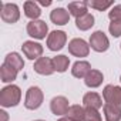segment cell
<instances>
[{
	"mask_svg": "<svg viewBox=\"0 0 121 121\" xmlns=\"http://www.w3.org/2000/svg\"><path fill=\"white\" fill-rule=\"evenodd\" d=\"M22 100V90L16 84H9L0 90V105L9 108L16 107Z\"/></svg>",
	"mask_w": 121,
	"mask_h": 121,
	"instance_id": "1",
	"label": "cell"
},
{
	"mask_svg": "<svg viewBox=\"0 0 121 121\" xmlns=\"http://www.w3.org/2000/svg\"><path fill=\"white\" fill-rule=\"evenodd\" d=\"M43 100H44V94H43L41 88L37 87V86H31L26 93L24 107L27 110H37V108L41 107Z\"/></svg>",
	"mask_w": 121,
	"mask_h": 121,
	"instance_id": "2",
	"label": "cell"
},
{
	"mask_svg": "<svg viewBox=\"0 0 121 121\" xmlns=\"http://www.w3.org/2000/svg\"><path fill=\"white\" fill-rule=\"evenodd\" d=\"M0 17L7 24H14L20 19V9L16 3H0Z\"/></svg>",
	"mask_w": 121,
	"mask_h": 121,
	"instance_id": "3",
	"label": "cell"
},
{
	"mask_svg": "<svg viewBox=\"0 0 121 121\" xmlns=\"http://www.w3.org/2000/svg\"><path fill=\"white\" fill-rule=\"evenodd\" d=\"M67 43V34L63 30H53L47 36V47L51 51H60Z\"/></svg>",
	"mask_w": 121,
	"mask_h": 121,
	"instance_id": "4",
	"label": "cell"
},
{
	"mask_svg": "<svg viewBox=\"0 0 121 121\" xmlns=\"http://www.w3.org/2000/svg\"><path fill=\"white\" fill-rule=\"evenodd\" d=\"M27 34L33 39H37V40H43L46 39V36H48V26L46 22L43 20H31L30 23H27Z\"/></svg>",
	"mask_w": 121,
	"mask_h": 121,
	"instance_id": "5",
	"label": "cell"
},
{
	"mask_svg": "<svg viewBox=\"0 0 121 121\" xmlns=\"http://www.w3.org/2000/svg\"><path fill=\"white\" fill-rule=\"evenodd\" d=\"M88 44H90V47H91L94 51H97V53H104V51H107L108 47H110V40H108V37L105 36L104 31L97 30V31H94V33L90 36Z\"/></svg>",
	"mask_w": 121,
	"mask_h": 121,
	"instance_id": "6",
	"label": "cell"
},
{
	"mask_svg": "<svg viewBox=\"0 0 121 121\" xmlns=\"http://www.w3.org/2000/svg\"><path fill=\"white\" fill-rule=\"evenodd\" d=\"M69 53H70L71 56L80 57V58L87 57V56L90 54V44H88L84 39L76 37V39L70 40V43H69Z\"/></svg>",
	"mask_w": 121,
	"mask_h": 121,
	"instance_id": "7",
	"label": "cell"
},
{
	"mask_svg": "<svg viewBox=\"0 0 121 121\" xmlns=\"http://www.w3.org/2000/svg\"><path fill=\"white\" fill-rule=\"evenodd\" d=\"M103 98H104L105 103L117 105V107L121 108V87L112 86V84L105 86L104 90H103Z\"/></svg>",
	"mask_w": 121,
	"mask_h": 121,
	"instance_id": "8",
	"label": "cell"
},
{
	"mask_svg": "<svg viewBox=\"0 0 121 121\" xmlns=\"http://www.w3.org/2000/svg\"><path fill=\"white\" fill-rule=\"evenodd\" d=\"M22 51L23 54L29 58V60H39L41 56H43V46L37 41H33V40H27L23 43L22 46Z\"/></svg>",
	"mask_w": 121,
	"mask_h": 121,
	"instance_id": "9",
	"label": "cell"
},
{
	"mask_svg": "<svg viewBox=\"0 0 121 121\" xmlns=\"http://www.w3.org/2000/svg\"><path fill=\"white\" fill-rule=\"evenodd\" d=\"M33 69L40 76H51L56 71L53 66V58H48V57H40L39 60H36Z\"/></svg>",
	"mask_w": 121,
	"mask_h": 121,
	"instance_id": "10",
	"label": "cell"
},
{
	"mask_svg": "<svg viewBox=\"0 0 121 121\" xmlns=\"http://www.w3.org/2000/svg\"><path fill=\"white\" fill-rule=\"evenodd\" d=\"M69 108H70V104L64 95H57L50 101V110L56 115H66Z\"/></svg>",
	"mask_w": 121,
	"mask_h": 121,
	"instance_id": "11",
	"label": "cell"
},
{
	"mask_svg": "<svg viewBox=\"0 0 121 121\" xmlns=\"http://www.w3.org/2000/svg\"><path fill=\"white\" fill-rule=\"evenodd\" d=\"M50 20L56 26H66L70 22V13L63 7H57L50 13Z\"/></svg>",
	"mask_w": 121,
	"mask_h": 121,
	"instance_id": "12",
	"label": "cell"
},
{
	"mask_svg": "<svg viewBox=\"0 0 121 121\" xmlns=\"http://www.w3.org/2000/svg\"><path fill=\"white\" fill-rule=\"evenodd\" d=\"M90 71H91V64L86 60H78L71 67V74L76 78H86Z\"/></svg>",
	"mask_w": 121,
	"mask_h": 121,
	"instance_id": "13",
	"label": "cell"
},
{
	"mask_svg": "<svg viewBox=\"0 0 121 121\" xmlns=\"http://www.w3.org/2000/svg\"><path fill=\"white\" fill-rule=\"evenodd\" d=\"M83 104H84L86 108H95V110L104 107L101 95L97 94V93H94V91H90V93H86V94H84V97H83Z\"/></svg>",
	"mask_w": 121,
	"mask_h": 121,
	"instance_id": "14",
	"label": "cell"
},
{
	"mask_svg": "<svg viewBox=\"0 0 121 121\" xmlns=\"http://www.w3.org/2000/svg\"><path fill=\"white\" fill-rule=\"evenodd\" d=\"M23 10H24V16L29 17L30 20H39V17L41 16V9L39 3L33 2V0H29L23 4Z\"/></svg>",
	"mask_w": 121,
	"mask_h": 121,
	"instance_id": "15",
	"label": "cell"
},
{
	"mask_svg": "<svg viewBox=\"0 0 121 121\" xmlns=\"http://www.w3.org/2000/svg\"><path fill=\"white\" fill-rule=\"evenodd\" d=\"M3 63H4L6 66H9V67L17 70V71L23 70V67H24V60H23V57H22L19 53H16V51L9 53V54L4 57V61H3Z\"/></svg>",
	"mask_w": 121,
	"mask_h": 121,
	"instance_id": "16",
	"label": "cell"
},
{
	"mask_svg": "<svg viewBox=\"0 0 121 121\" xmlns=\"http://www.w3.org/2000/svg\"><path fill=\"white\" fill-rule=\"evenodd\" d=\"M103 80H104V76L100 70H91L84 78V84L88 88H97L103 84Z\"/></svg>",
	"mask_w": 121,
	"mask_h": 121,
	"instance_id": "17",
	"label": "cell"
},
{
	"mask_svg": "<svg viewBox=\"0 0 121 121\" xmlns=\"http://www.w3.org/2000/svg\"><path fill=\"white\" fill-rule=\"evenodd\" d=\"M87 7H88L87 2H71V3H69L67 10H69L70 16H74L76 19H78V17L88 13Z\"/></svg>",
	"mask_w": 121,
	"mask_h": 121,
	"instance_id": "18",
	"label": "cell"
},
{
	"mask_svg": "<svg viewBox=\"0 0 121 121\" xmlns=\"http://www.w3.org/2000/svg\"><path fill=\"white\" fill-rule=\"evenodd\" d=\"M105 121H121V108L108 103H104L103 107Z\"/></svg>",
	"mask_w": 121,
	"mask_h": 121,
	"instance_id": "19",
	"label": "cell"
},
{
	"mask_svg": "<svg viewBox=\"0 0 121 121\" xmlns=\"http://www.w3.org/2000/svg\"><path fill=\"white\" fill-rule=\"evenodd\" d=\"M53 66L57 73H66L70 66V58L64 54H58V56L53 57Z\"/></svg>",
	"mask_w": 121,
	"mask_h": 121,
	"instance_id": "20",
	"label": "cell"
},
{
	"mask_svg": "<svg viewBox=\"0 0 121 121\" xmlns=\"http://www.w3.org/2000/svg\"><path fill=\"white\" fill-rule=\"evenodd\" d=\"M94 22H95L94 16L91 13H87V14L76 19V27L78 30H81V31H87V30H90L94 26Z\"/></svg>",
	"mask_w": 121,
	"mask_h": 121,
	"instance_id": "21",
	"label": "cell"
},
{
	"mask_svg": "<svg viewBox=\"0 0 121 121\" xmlns=\"http://www.w3.org/2000/svg\"><path fill=\"white\" fill-rule=\"evenodd\" d=\"M17 70H14V69H12V67H9V66H6L4 63L2 64V67H0V78H2V81L3 83H13L16 78H17Z\"/></svg>",
	"mask_w": 121,
	"mask_h": 121,
	"instance_id": "22",
	"label": "cell"
},
{
	"mask_svg": "<svg viewBox=\"0 0 121 121\" xmlns=\"http://www.w3.org/2000/svg\"><path fill=\"white\" fill-rule=\"evenodd\" d=\"M84 114H86V108L84 107H81L78 104H73V105H70L66 117L73 120V121H83L84 120Z\"/></svg>",
	"mask_w": 121,
	"mask_h": 121,
	"instance_id": "23",
	"label": "cell"
},
{
	"mask_svg": "<svg viewBox=\"0 0 121 121\" xmlns=\"http://www.w3.org/2000/svg\"><path fill=\"white\" fill-rule=\"evenodd\" d=\"M88 7L91 9H95L98 12H104L110 7H114V2H110V0H105V2H103V0H90V2H87Z\"/></svg>",
	"mask_w": 121,
	"mask_h": 121,
	"instance_id": "24",
	"label": "cell"
},
{
	"mask_svg": "<svg viewBox=\"0 0 121 121\" xmlns=\"http://www.w3.org/2000/svg\"><path fill=\"white\" fill-rule=\"evenodd\" d=\"M83 121H103V117L98 112V110H95V108H86V114H84V120Z\"/></svg>",
	"mask_w": 121,
	"mask_h": 121,
	"instance_id": "25",
	"label": "cell"
},
{
	"mask_svg": "<svg viewBox=\"0 0 121 121\" xmlns=\"http://www.w3.org/2000/svg\"><path fill=\"white\" fill-rule=\"evenodd\" d=\"M108 31L112 37H120L121 36V20H114L108 26Z\"/></svg>",
	"mask_w": 121,
	"mask_h": 121,
	"instance_id": "26",
	"label": "cell"
},
{
	"mask_svg": "<svg viewBox=\"0 0 121 121\" xmlns=\"http://www.w3.org/2000/svg\"><path fill=\"white\" fill-rule=\"evenodd\" d=\"M108 17L111 22L114 20H121V4H115L110 12H108Z\"/></svg>",
	"mask_w": 121,
	"mask_h": 121,
	"instance_id": "27",
	"label": "cell"
},
{
	"mask_svg": "<svg viewBox=\"0 0 121 121\" xmlns=\"http://www.w3.org/2000/svg\"><path fill=\"white\" fill-rule=\"evenodd\" d=\"M9 120V114L4 110H0V121H7Z\"/></svg>",
	"mask_w": 121,
	"mask_h": 121,
	"instance_id": "28",
	"label": "cell"
},
{
	"mask_svg": "<svg viewBox=\"0 0 121 121\" xmlns=\"http://www.w3.org/2000/svg\"><path fill=\"white\" fill-rule=\"evenodd\" d=\"M57 121H73V120H70V118H67V117H63V118H58Z\"/></svg>",
	"mask_w": 121,
	"mask_h": 121,
	"instance_id": "29",
	"label": "cell"
},
{
	"mask_svg": "<svg viewBox=\"0 0 121 121\" xmlns=\"http://www.w3.org/2000/svg\"><path fill=\"white\" fill-rule=\"evenodd\" d=\"M34 121H44V120H34Z\"/></svg>",
	"mask_w": 121,
	"mask_h": 121,
	"instance_id": "30",
	"label": "cell"
},
{
	"mask_svg": "<svg viewBox=\"0 0 121 121\" xmlns=\"http://www.w3.org/2000/svg\"><path fill=\"white\" fill-rule=\"evenodd\" d=\"M120 83H121V76H120Z\"/></svg>",
	"mask_w": 121,
	"mask_h": 121,
	"instance_id": "31",
	"label": "cell"
},
{
	"mask_svg": "<svg viewBox=\"0 0 121 121\" xmlns=\"http://www.w3.org/2000/svg\"><path fill=\"white\" fill-rule=\"evenodd\" d=\"M120 48H121V44H120Z\"/></svg>",
	"mask_w": 121,
	"mask_h": 121,
	"instance_id": "32",
	"label": "cell"
}]
</instances>
